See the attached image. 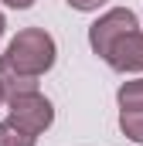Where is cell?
<instances>
[{"label":"cell","instance_id":"cell-1","mask_svg":"<svg viewBox=\"0 0 143 146\" xmlns=\"http://www.w3.org/2000/svg\"><path fill=\"white\" fill-rule=\"evenodd\" d=\"M7 65H14L17 72H27V75H41L55 68V58H58V44L55 37L48 34L44 27H24L10 37L7 51L0 54Z\"/></svg>","mask_w":143,"mask_h":146},{"label":"cell","instance_id":"cell-2","mask_svg":"<svg viewBox=\"0 0 143 146\" xmlns=\"http://www.w3.org/2000/svg\"><path fill=\"white\" fill-rule=\"evenodd\" d=\"M136 27H140V21H136V14H133L130 7H109L106 14L89 27V48H92V54H99V58L106 61L109 51H112V44L123 34L136 31Z\"/></svg>","mask_w":143,"mask_h":146},{"label":"cell","instance_id":"cell-3","mask_svg":"<svg viewBox=\"0 0 143 146\" xmlns=\"http://www.w3.org/2000/svg\"><path fill=\"white\" fill-rule=\"evenodd\" d=\"M7 112H10V119H14L17 126H24V129L34 133V136L48 133L51 122H55V106H51V99L41 95V92L10 99V102H7Z\"/></svg>","mask_w":143,"mask_h":146},{"label":"cell","instance_id":"cell-4","mask_svg":"<svg viewBox=\"0 0 143 146\" xmlns=\"http://www.w3.org/2000/svg\"><path fill=\"white\" fill-rule=\"evenodd\" d=\"M109 68L119 75H143V31H130V34H123L116 44H112V51H109Z\"/></svg>","mask_w":143,"mask_h":146},{"label":"cell","instance_id":"cell-5","mask_svg":"<svg viewBox=\"0 0 143 146\" xmlns=\"http://www.w3.org/2000/svg\"><path fill=\"white\" fill-rule=\"evenodd\" d=\"M0 88H3L7 102H10V99H17V95H31V92H41V88H37V75L17 72V68H14V65H7L3 58H0Z\"/></svg>","mask_w":143,"mask_h":146},{"label":"cell","instance_id":"cell-6","mask_svg":"<svg viewBox=\"0 0 143 146\" xmlns=\"http://www.w3.org/2000/svg\"><path fill=\"white\" fill-rule=\"evenodd\" d=\"M0 146H37V136L27 133L24 126H17L10 115L0 122Z\"/></svg>","mask_w":143,"mask_h":146},{"label":"cell","instance_id":"cell-7","mask_svg":"<svg viewBox=\"0 0 143 146\" xmlns=\"http://www.w3.org/2000/svg\"><path fill=\"white\" fill-rule=\"evenodd\" d=\"M119 129L126 139L143 146V106L140 109H119Z\"/></svg>","mask_w":143,"mask_h":146},{"label":"cell","instance_id":"cell-8","mask_svg":"<svg viewBox=\"0 0 143 146\" xmlns=\"http://www.w3.org/2000/svg\"><path fill=\"white\" fill-rule=\"evenodd\" d=\"M116 102H119V109H140V106H143V75H140V78H130V82L119 85Z\"/></svg>","mask_w":143,"mask_h":146},{"label":"cell","instance_id":"cell-9","mask_svg":"<svg viewBox=\"0 0 143 146\" xmlns=\"http://www.w3.org/2000/svg\"><path fill=\"white\" fill-rule=\"evenodd\" d=\"M72 10H82V14H92V10H99V7H106V0H65Z\"/></svg>","mask_w":143,"mask_h":146},{"label":"cell","instance_id":"cell-10","mask_svg":"<svg viewBox=\"0 0 143 146\" xmlns=\"http://www.w3.org/2000/svg\"><path fill=\"white\" fill-rule=\"evenodd\" d=\"M10 10H27V7H34V0H3Z\"/></svg>","mask_w":143,"mask_h":146},{"label":"cell","instance_id":"cell-11","mask_svg":"<svg viewBox=\"0 0 143 146\" xmlns=\"http://www.w3.org/2000/svg\"><path fill=\"white\" fill-rule=\"evenodd\" d=\"M3 31H7V17H3V10H0V37H3Z\"/></svg>","mask_w":143,"mask_h":146},{"label":"cell","instance_id":"cell-12","mask_svg":"<svg viewBox=\"0 0 143 146\" xmlns=\"http://www.w3.org/2000/svg\"><path fill=\"white\" fill-rule=\"evenodd\" d=\"M3 102H7V95H3V88H0V106H3Z\"/></svg>","mask_w":143,"mask_h":146}]
</instances>
